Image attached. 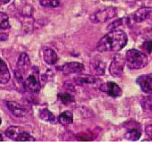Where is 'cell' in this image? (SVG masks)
<instances>
[{
    "instance_id": "cell-1",
    "label": "cell",
    "mask_w": 152,
    "mask_h": 142,
    "mask_svg": "<svg viewBox=\"0 0 152 142\" xmlns=\"http://www.w3.org/2000/svg\"><path fill=\"white\" fill-rule=\"evenodd\" d=\"M128 42L127 35L123 31L113 30L104 35L97 44L96 49L100 52H119Z\"/></svg>"
},
{
    "instance_id": "cell-2",
    "label": "cell",
    "mask_w": 152,
    "mask_h": 142,
    "mask_svg": "<svg viewBox=\"0 0 152 142\" xmlns=\"http://www.w3.org/2000/svg\"><path fill=\"white\" fill-rule=\"evenodd\" d=\"M126 64L130 69H141L148 64V59L143 52L132 49L126 54Z\"/></svg>"
},
{
    "instance_id": "cell-3",
    "label": "cell",
    "mask_w": 152,
    "mask_h": 142,
    "mask_svg": "<svg viewBox=\"0 0 152 142\" xmlns=\"http://www.w3.org/2000/svg\"><path fill=\"white\" fill-rule=\"evenodd\" d=\"M117 15V9L115 7H107L97 11L91 17L93 23H104L112 19Z\"/></svg>"
},
{
    "instance_id": "cell-4",
    "label": "cell",
    "mask_w": 152,
    "mask_h": 142,
    "mask_svg": "<svg viewBox=\"0 0 152 142\" xmlns=\"http://www.w3.org/2000/svg\"><path fill=\"white\" fill-rule=\"evenodd\" d=\"M126 59L123 58L121 55H116L113 59L112 63L109 68L110 75L114 78H120L123 74V67H124Z\"/></svg>"
},
{
    "instance_id": "cell-5",
    "label": "cell",
    "mask_w": 152,
    "mask_h": 142,
    "mask_svg": "<svg viewBox=\"0 0 152 142\" xmlns=\"http://www.w3.org/2000/svg\"><path fill=\"white\" fill-rule=\"evenodd\" d=\"M100 90L104 92L110 97H120L123 94L122 89L119 85L116 84L115 82H107L106 83H103L100 86Z\"/></svg>"
},
{
    "instance_id": "cell-6",
    "label": "cell",
    "mask_w": 152,
    "mask_h": 142,
    "mask_svg": "<svg viewBox=\"0 0 152 142\" xmlns=\"http://www.w3.org/2000/svg\"><path fill=\"white\" fill-rule=\"evenodd\" d=\"M136 82L142 90L146 94H152V74H145L140 75Z\"/></svg>"
},
{
    "instance_id": "cell-7",
    "label": "cell",
    "mask_w": 152,
    "mask_h": 142,
    "mask_svg": "<svg viewBox=\"0 0 152 142\" xmlns=\"http://www.w3.org/2000/svg\"><path fill=\"white\" fill-rule=\"evenodd\" d=\"M133 18L138 23L146 21H152V7L140 8L134 13Z\"/></svg>"
},
{
    "instance_id": "cell-8",
    "label": "cell",
    "mask_w": 152,
    "mask_h": 142,
    "mask_svg": "<svg viewBox=\"0 0 152 142\" xmlns=\"http://www.w3.org/2000/svg\"><path fill=\"white\" fill-rule=\"evenodd\" d=\"M64 74H73V73H78L85 70V66L82 63L78 62H72L67 63L57 68Z\"/></svg>"
},
{
    "instance_id": "cell-9",
    "label": "cell",
    "mask_w": 152,
    "mask_h": 142,
    "mask_svg": "<svg viewBox=\"0 0 152 142\" xmlns=\"http://www.w3.org/2000/svg\"><path fill=\"white\" fill-rule=\"evenodd\" d=\"M24 89L31 93H38L40 90V84L34 75H30L23 83Z\"/></svg>"
},
{
    "instance_id": "cell-10",
    "label": "cell",
    "mask_w": 152,
    "mask_h": 142,
    "mask_svg": "<svg viewBox=\"0 0 152 142\" xmlns=\"http://www.w3.org/2000/svg\"><path fill=\"white\" fill-rule=\"evenodd\" d=\"M6 105L11 113L17 117H24L27 115V110L21 104L14 101H8Z\"/></svg>"
},
{
    "instance_id": "cell-11",
    "label": "cell",
    "mask_w": 152,
    "mask_h": 142,
    "mask_svg": "<svg viewBox=\"0 0 152 142\" xmlns=\"http://www.w3.org/2000/svg\"><path fill=\"white\" fill-rule=\"evenodd\" d=\"M74 82L77 85L82 86V85L96 84H98V82H101V80L94 78L93 76H91V75H84L75 78Z\"/></svg>"
},
{
    "instance_id": "cell-12",
    "label": "cell",
    "mask_w": 152,
    "mask_h": 142,
    "mask_svg": "<svg viewBox=\"0 0 152 142\" xmlns=\"http://www.w3.org/2000/svg\"><path fill=\"white\" fill-rule=\"evenodd\" d=\"M142 132L139 125L131 126L125 133V138L130 141H138L141 138Z\"/></svg>"
},
{
    "instance_id": "cell-13",
    "label": "cell",
    "mask_w": 152,
    "mask_h": 142,
    "mask_svg": "<svg viewBox=\"0 0 152 142\" xmlns=\"http://www.w3.org/2000/svg\"><path fill=\"white\" fill-rule=\"evenodd\" d=\"M30 65H31V62H30L29 56L27 55L25 52H23L20 57H19L18 61L17 66L20 72L22 74V73H24L27 71V69H28Z\"/></svg>"
},
{
    "instance_id": "cell-14",
    "label": "cell",
    "mask_w": 152,
    "mask_h": 142,
    "mask_svg": "<svg viewBox=\"0 0 152 142\" xmlns=\"http://www.w3.org/2000/svg\"><path fill=\"white\" fill-rule=\"evenodd\" d=\"M11 75L7 66L3 60L0 59V84H4L9 82Z\"/></svg>"
},
{
    "instance_id": "cell-15",
    "label": "cell",
    "mask_w": 152,
    "mask_h": 142,
    "mask_svg": "<svg viewBox=\"0 0 152 142\" xmlns=\"http://www.w3.org/2000/svg\"><path fill=\"white\" fill-rule=\"evenodd\" d=\"M43 59L48 65H54L58 60V56L55 51L52 49H47L43 52Z\"/></svg>"
},
{
    "instance_id": "cell-16",
    "label": "cell",
    "mask_w": 152,
    "mask_h": 142,
    "mask_svg": "<svg viewBox=\"0 0 152 142\" xmlns=\"http://www.w3.org/2000/svg\"><path fill=\"white\" fill-rule=\"evenodd\" d=\"M59 122L62 125H66L72 124L73 122V114L71 111H65L59 116Z\"/></svg>"
},
{
    "instance_id": "cell-17",
    "label": "cell",
    "mask_w": 152,
    "mask_h": 142,
    "mask_svg": "<svg viewBox=\"0 0 152 142\" xmlns=\"http://www.w3.org/2000/svg\"><path fill=\"white\" fill-rule=\"evenodd\" d=\"M21 132V129L18 126H10L5 130V134L8 138H9L12 140L15 141L18 138L20 132Z\"/></svg>"
},
{
    "instance_id": "cell-18",
    "label": "cell",
    "mask_w": 152,
    "mask_h": 142,
    "mask_svg": "<svg viewBox=\"0 0 152 142\" xmlns=\"http://www.w3.org/2000/svg\"><path fill=\"white\" fill-rule=\"evenodd\" d=\"M40 117L42 120L46 122H54L55 116L52 112H50L47 109H43L40 112Z\"/></svg>"
},
{
    "instance_id": "cell-19",
    "label": "cell",
    "mask_w": 152,
    "mask_h": 142,
    "mask_svg": "<svg viewBox=\"0 0 152 142\" xmlns=\"http://www.w3.org/2000/svg\"><path fill=\"white\" fill-rule=\"evenodd\" d=\"M92 66L94 67L95 73L97 75H104V63L102 61L100 60H95L94 61V63L92 64Z\"/></svg>"
},
{
    "instance_id": "cell-20",
    "label": "cell",
    "mask_w": 152,
    "mask_h": 142,
    "mask_svg": "<svg viewBox=\"0 0 152 142\" xmlns=\"http://www.w3.org/2000/svg\"><path fill=\"white\" fill-rule=\"evenodd\" d=\"M15 141H35V138L25 131H21Z\"/></svg>"
},
{
    "instance_id": "cell-21",
    "label": "cell",
    "mask_w": 152,
    "mask_h": 142,
    "mask_svg": "<svg viewBox=\"0 0 152 142\" xmlns=\"http://www.w3.org/2000/svg\"><path fill=\"white\" fill-rule=\"evenodd\" d=\"M10 28L9 21V17L5 13L0 12V28L1 29H8Z\"/></svg>"
},
{
    "instance_id": "cell-22",
    "label": "cell",
    "mask_w": 152,
    "mask_h": 142,
    "mask_svg": "<svg viewBox=\"0 0 152 142\" xmlns=\"http://www.w3.org/2000/svg\"><path fill=\"white\" fill-rule=\"evenodd\" d=\"M40 4L43 7L56 8L59 5V0H40Z\"/></svg>"
},
{
    "instance_id": "cell-23",
    "label": "cell",
    "mask_w": 152,
    "mask_h": 142,
    "mask_svg": "<svg viewBox=\"0 0 152 142\" xmlns=\"http://www.w3.org/2000/svg\"><path fill=\"white\" fill-rule=\"evenodd\" d=\"M58 97L59 98L62 103H69L73 102L75 100L74 97L71 94H67V93H61L58 94Z\"/></svg>"
},
{
    "instance_id": "cell-24",
    "label": "cell",
    "mask_w": 152,
    "mask_h": 142,
    "mask_svg": "<svg viewBox=\"0 0 152 142\" xmlns=\"http://www.w3.org/2000/svg\"><path fill=\"white\" fill-rule=\"evenodd\" d=\"M142 106L145 110L152 111V97H145L142 101Z\"/></svg>"
},
{
    "instance_id": "cell-25",
    "label": "cell",
    "mask_w": 152,
    "mask_h": 142,
    "mask_svg": "<svg viewBox=\"0 0 152 142\" xmlns=\"http://www.w3.org/2000/svg\"><path fill=\"white\" fill-rule=\"evenodd\" d=\"M123 19H122V18H121V19H118V20H116V21H113V22L112 24H110L109 27L107 28V29H108V30H112V31H113L114 29H116V28H117V27L120 26V25H121V24H123Z\"/></svg>"
},
{
    "instance_id": "cell-26",
    "label": "cell",
    "mask_w": 152,
    "mask_h": 142,
    "mask_svg": "<svg viewBox=\"0 0 152 142\" xmlns=\"http://www.w3.org/2000/svg\"><path fill=\"white\" fill-rule=\"evenodd\" d=\"M143 48L145 49V50L147 51L148 53H151L152 50V41L149 40V41L145 42L143 44Z\"/></svg>"
},
{
    "instance_id": "cell-27",
    "label": "cell",
    "mask_w": 152,
    "mask_h": 142,
    "mask_svg": "<svg viewBox=\"0 0 152 142\" xmlns=\"http://www.w3.org/2000/svg\"><path fill=\"white\" fill-rule=\"evenodd\" d=\"M145 134L147 135V137L152 141V125H148L145 128Z\"/></svg>"
},
{
    "instance_id": "cell-28",
    "label": "cell",
    "mask_w": 152,
    "mask_h": 142,
    "mask_svg": "<svg viewBox=\"0 0 152 142\" xmlns=\"http://www.w3.org/2000/svg\"><path fill=\"white\" fill-rule=\"evenodd\" d=\"M8 39V35L5 33H0V41H5Z\"/></svg>"
},
{
    "instance_id": "cell-29",
    "label": "cell",
    "mask_w": 152,
    "mask_h": 142,
    "mask_svg": "<svg viewBox=\"0 0 152 142\" xmlns=\"http://www.w3.org/2000/svg\"><path fill=\"white\" fill-rule=\"evenodd\" d=\"M10 2V0H0V5H5Z\"/></svg>"
},
{
    "instance_id": "cell-30",
    "label": "cell",
    "mask_w": 152,
    "mask_h": 142,
    "mask_svg": "<svg viewBox=\"0 0 152 142\" xmlns=\"http://www.w3.org/2000/svg\"><path fill=\"white\" fill-rule=\"evenodd\" d=\"M1 123H2V120H1V118H0V125H1Z\"/></svg>"
}]
</instances>
